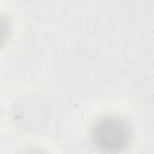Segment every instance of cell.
Listing matches in <instances>:
<instances>
[{
	"label": "cell",
	"mask_w": 154,
	"mask_h": 154,
	"mask_svg": "<svg viewBox=\"0 0 154 154\" xmlns=\"http://www.w3.org/2000/svg\"><path fill=\"white\" fill-rule=\"evenodd\" d=\"M91 140L103 154H118L130 143L131 128L122 117L105 116L94 124Z\"/></svg>",
	"instance_id": "6da1fadb"
},
{
	"label": "cell",
	"mask_w": 154,
	"mask_h": 154,
	"mask_svg": "<svg viewBox=\"0 0 154 154\" xmlns=\"http://www.w3.org/2000/svg\"><path fill=\"white\" fill-rule=\"evenodd\" d=\"M7 32H8V26H7L6 18L0 13V45H1V42L6 38Z\"/></svg>",
	"instance_id": "7a4b0ae2"
},
{
	"label": "cell",
	"mask_w": 154,
	"mask_h": 154,
	"mask_svg": "<svg viewBox=\"0 0 154 154\" xmlns=\"http://www.w3.org/2000/svg\"><path fill=\"white\" fill-rule=\"evenodd\" d=\"M23 154H45V153H42V152H41V150H38V149H34V148H30V149L25 150Z\"/></svg>",
	"instance_id": "3957f363"
}]
</instances>
